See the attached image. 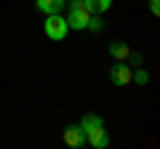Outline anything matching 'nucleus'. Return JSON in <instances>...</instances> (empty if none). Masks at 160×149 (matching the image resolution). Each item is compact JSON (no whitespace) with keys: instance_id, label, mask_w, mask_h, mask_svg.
<instances>
[{"instance_id":"nucleus-3","label":"nucleus","mask_w":160,"mask_h":149,"mask_svg":"<svg viewBox=\"0 0 160 149\" xmlns=\"http://www.w3.org/2000/svg\"><path fill=\"white\" fill-rule=\"evenodd\" d=\"M64 19H67V27L69 29H86L88 19H91V11H88L80 0H69V13Z\"/></svg>"},{"instance_id":"nucleus-9","label":"nucleus","mask_w":160,"mask_h":149,"mask_svg":"<svg viewBox=\"0 0 160 149\" xmlns=\"http://www.w3.org/2000/svg\"><path fill=\"white\" fill-rule=\"evenodd\" d=\"M131 83H136V85H147V83H149V72H147V69H144V67H139L136 69V72H131Z\"/></svg>"},{"instance_id":"nucleus-5","label":"nucleus","mask_w":160,"mask_h":149,"mask_svg":"<svg viewBox=\"0 0 160 149\" xmlns=\"http://www.w3.org/2000/svg\"><path fill=\"white\" fill-rule=\"evenodd\" d=\"M64 144H67L69 149H80L83 144H86V136H83V128L80 125H67L64 128Z\"/></svg>"},{"instance_id":"nucleus-7","label":"nucleus","mask_w":160,"mask_h":149,"mask_svg":"<svg viewBox=\"0 0 160 149\" xmlns=\"http://www.w3.org/2000/svg\"><path fill=\"white\" fill-rule=\"evenodd\" d=\"M128 53H131L128 43H120V40H115L112 46H109V56H112V59H118V61H126V59H128Z\"/></svg>"},{"instance_id":"nucleus-2","label":"nucleus","mask_w":160,"mask_h":149,"mask_svg":"<svg viewBox=\"0 0 160 149\" xmlns=\"http://www.w3.org/2000/svg\"><path fill=\"white\" fill-rule=\"evenodd\" d=\"M43 32H46V37H48V40L62 43L64 37H67V32H69L67 19H64L62 13H48V16H46V22H43Z\"/></svg>"},{"instance_id":"nucleus-6","label":"nucleus","mask_w":160,"mask_h":149,"mask_svg":"<svg viewBox=\"0 0 160 149\" xmlns=\"http://www.w3.org/2000/svg\"><path fill=\"white\" fill-rule=\"evenodd\" d=\"M67 6V0H35V8L40 13H62V8Z\"/></svg>"},{"instance_id":"nucleus-1","label":"nucleus","mask_w":160,"mask_h":149,"mask_svg":"<svg viewBox=\"0 0 160 149\" xmlns=\"http://www.w3.org/2000/svg\"><path fill=\"white\" fill-rule=\"evenodd\" d=\"M80 128H83V136H86L88 147H93V149L109 147V136H107V131H104V120L99 115H86L83 123H80Z\"/></svg>"},{"instance_id":"nucleus-10","label":"nucleus","mask_w":160,"mask_h":149,"mask_svg":"<svg viewBox=\"0 0 160 149\" xmlns=\"http://www.w3.org/2000/svg\"><path fill=\"white\" fill-rule=\"evenodd\" d=\"M86 29H91V32H104V22H102V16H99V13H91V19H88Z\"/></svg>"},{"instance_id":"nucleus-11","label":"nucleus","mask_w":160,"mask_h":149,"mask_svg":"<svg viewBox=\"0 0 160 149\" xmlns=\"http://www.w3.org/2000/svg\"><path fill=\"white\" fill-rule=\"evenodd\" d=\"M126 61H131V64H142L144 59H142V53H128V59Z\"/></svg>"},{"instance_id":"nucleus-8","label":"nucleus","mask_w":160,"mask_h":149,"mask_svg":"<svg viewBox=\"0 0 160 149\" xmlns=\"http://www.w3.org/2000/svg\"><path fill=\"white\" fill-rule=\"evenodd\" d=\"M80 3H83L91 13H104V11L112 8V0H80Z\"/></svg>"},{"instance_id":"nucleus-4","label":"nucleus","mask_w":160,"mask_h":149,"mask_svg":"<svg viewBox=\"0 0 160 149\" xmlns=\"http://www.w3.org/2000/svg\"><path fill=\"white\" fill-rule=\"evenodd\" d=\"M131 72H133V69L128 67V61H118L112 69H109V83L118 85V88L128 85V83H131Z\"/></svg>"},{"instance_id":"nucleus-12","label":"nucleus","mask_w":160,"mask_h":149,"mask_svg":"<svg viewBox=\"0 0 160 149\" xmlns=\"http://www.w3.org/2000/svg\"><path fill=\"white\" fill-rule=\"evenodd\" d=\"M149 11L158 16V13H160V0H149Z\"/></svg>"}]
</instances>
